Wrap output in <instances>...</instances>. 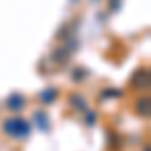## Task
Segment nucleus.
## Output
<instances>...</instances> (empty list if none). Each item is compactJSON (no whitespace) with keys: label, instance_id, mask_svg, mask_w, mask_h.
I'll list each match as a JSON object with an SVG mask.
<instances>
[{"label":"nucleus","instance_id":"20e7f679","mask_svg":"<svg viewBox=\"0 0 151 151\" xmlns=\"http://www.w3.org/2000/svg\"><path fill=\"white\" fill-rule=\"evenodd\" d=\"M32 119H35V123L38 125V129H40V131H48V117H47V113H45V111H35Z\"/></svg>","mask_w":151,"mask_h":151},{"label":"nucleus","instance_id":"f03ea898","mask_svg":"<svg viewBox=\"0 0 151 151\" xmlns=\"http://www.w3.org/2000/svg\"><path fill=\"white\" fill-rule=\"evenodd\" d=\"M26 103V99H24L20 93H12L8 99H6V107L10 109V111H20Z\"/></svg>","mask_w":151,"mask_h":151},{"label":"nucleus","instance_id":"423d86ee","mask_svg":"<svg viewBox=\"0 0 151 151\" xmlns=\"http://www.w3.org/2000/svg\"><path fill=\"white\" fill-rule=\"evenodd\" d=\"M137 113L143 115V117H149V99H147V97L137 101Z\"/></svg>","mask_w":151,"mask_h":151},{"label":"nucleus","instance_id":"7ed1b4c3","mask_svg":"<svg viewBox=\"0 0 151 151\" xmlns=\"http://www.w3.org/2000/svg\"><path fill=\"white\" fill-rule=\"evenodd\" d=\"M131 85L135 87V89H147V85H149V77H147V70H143V73H135L133 75V79H131Z\"/></svg>","mask_w":151,"mask_h":151},{"label":"nucleus","instance_id":"9d476101","mask_svg":"<svg viewBox=\"0 0 151 151\" xmlns=\"http://www.w3.org/2000/svg\"><path fill=\"white\" fill-rule=\"evenodd\" d=\"M143 151H149V147H145V149H143Z\"/></svg>","mask_w":151,"mask_h":151},{"label":"nucleus","instance_id":"6e6552de","mask_svg":"<svg viewBox=\"0 0 151 151\" xmlns=\"http://www.w3.org/2000/svg\"><path fill=\"white\" fill-rule=\"evenodd\" d=\"M101 97H121V91H117V89H105V93H101Z\"/></svg>","mask_w":151,"mask_h":151},{"label":"nucleus","instance_id":"0eeeda50","mask_svg":"<svg viewBox=\"0 0 151 151\" xmlns=\"http://www.w3.org/2000/svg\"><path fill=\"white\" fill-rule=\"evenodd\" d=\"M57 89H45V93H40V101L42 103H52L57 99Z\"/></svg>","mask_w":151,"mask_h":151},{"label":"nucleus","instance_id":"1a4fd4ad","mask_svg":"<svg viewBox=\"0 0 151 151\" xmlns=\"http://www.w3.org/2000/svg\"><path fill=\"white\" fill-rule=\"evenodd\" d=\"M85 121H87V125H89V127H93V125H95V121H97V113L89 111V113H87V119H85Z\"/></svg>","mask_w":151,"mask_h":151},{"label":"nucleus","instance_id":"f257e3e1","mask_svg":"<svg viewBox=\"0 0 151 151\" xmlns=\"http://www.w3.org/2000/svg\"><path fill=\"white\" fill-rule=\"evenodd\" d=\"M2 131L12 137V139H26L28 135H30V123L28 121H24L20 117H10V119H4V123H2Z\"/></svg>","mask_w":151,"mask_h":151},{"label":"nucleus","instance_id":"39448f33","mask_svg":"<svg viewBox=\"0 0 151 151\" xmlns=\"http://www.w3.org/2000/svg\"><path fill=\"white\" fill-rule=\"evenodd\" d=\"M70 105L77 109V111H87V103H85V99L83 97H79V95H70Z\"/></svg>","mask_w":151,"mask_h":151}]
</instances>
